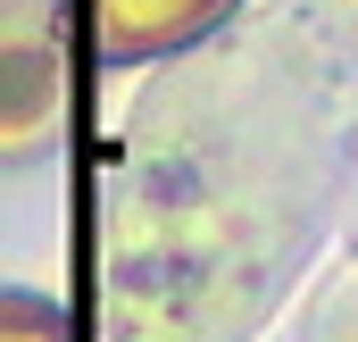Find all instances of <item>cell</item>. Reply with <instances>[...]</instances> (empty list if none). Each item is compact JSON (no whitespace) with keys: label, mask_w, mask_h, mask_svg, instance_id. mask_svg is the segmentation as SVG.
Returning <instances> with one entry per match:
<instances>
[{"label":"cell","mask_w":358,"mask_h":342,"mask_svg":"<svg viewBox=\"0 0 358 342\" xmlns=\"http://www.w3.org/2000/svg\"><path fill=\"white\" fill-rule=\"evenodd\" d=\"M225 0H92V25L108 50H167L183 34H200Z\"/></svg>","instance_id":"1"}]
</instances>
